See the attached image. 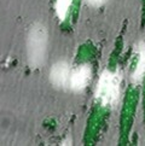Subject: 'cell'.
Here are the masks:
<instances>
[{
    "instance_id": "6",
    "label": "cell",
    "mask_w": 145,
    "mask_h": 146,
    "mask_svg": "<svg viewBox=\"0 0 145 146\" xmlns=\"http://www.w3.org/2000/svg\"><path fill=\"white\" fill-rule=\"evenodd\" d=\"M71 4H72V0H56L55 11H56L57 18H58L61 22H64L67 17L69 16Z\"/></svg>"
},
{
    "instance_id": "8",
    "label": "cell",
    "mask_w": 145,
    "mask_h": 146,
    "mask_svg": "<svg viewBox=\"0 0 145 146\" xmlns=\"http://www.w3.org/2000/svg\"><path fill=\"white\" fill-rule=\"evenodd\" d=\"M61 145H72V141H71V139H67L64 141H62Z\"/></svg>"
},
{
    "instance_id": "4",
    "label": "cell",
    "mask_w": 145,
    "mask_h": 146,
    "mask_svg": "<svg viewBox=\"0 0 145 146\" xmlns=\"http://www.w3.org/2000/svg\"><path fill=\"white\" fill-rule=\"evenodd\" d=\"M71 65L67 60H58L51 66L49 79L56 90H65L69 86V77L71 72Z\"/></svg>"
},
{
    "instance_id": "3",
    "label": "cell",
    "mask_w": 145,
    "mask_h": 146,
    "mask_svg": "<svg viewBox=\"0 0 145 146\" xmlns=\"http://www.w3.org/2000/svg\"><path fill=\"white\" fill-rule=\"evenodd\" d=\"M93 70L90 63H81L77 66L72 68L69 77L68 88L74 93L84 92L92 80Z\"/></svg>"
},
{
    "instance_id": "1",
    "label": "cell",
    "mask_w": 145,
    "mask_h": 146,
    "mask_svg": "<svg viewBox=\"0 0 145 146\" xmlns=\"http://www.w3.org/2000/svg\"><path fill=\"white\" fill-rule=\"evenodd\" d=\"M121 82L118 71L103 70L94 88V100L103 108H115L121 98Z\"/></svg>"
},
{
    "instance_id": "7",
    "label": "cell",
    "mask_w": 145,
    "mask_h": 146,
    "mask_svg": "<svg viewBox=\"0 0 145 146\" xmlns=\"http://www.w3.org/2000/svg\"><path fill=\"white\" fill-rule=\"evenodd\" d=\"M84 1L87 6L93 7V9H99L102 6H104L109 0H84Z\"/></svg>"
},
{
    "instance_id": "2",
    "label": "cell",
    "mask_w": 145,
    "mask_h": 146,
    "mask_svg": "<svg viewBox=\"0 0 145 146\" xmlns=\"http://www.w3.org/2000/svg\"><path fill=\"white\" fill-rule=\"evenodd\" d=\"M49 33L43 23L36 22L30 27L27 36V59L32 69H38L44 64L47 52Z\"/></svg>"
},
{
    "instance_id": "5",
    "label": "cell",
    "mask_w": 145,
    "mask_h": 146,
    "mask_svg": "<svg viewBox=\"0 0 145 146\" xmlns=\"http://www.w3.org/2000/svg\"><path fill=\"white\" fill-rule=\"evenodd\" d=\"M134 51H136L137 62L131 74V81L133 83H140L145 75V42L144 41H139L136 45Z\"/></svg>"
}]
</instances>
